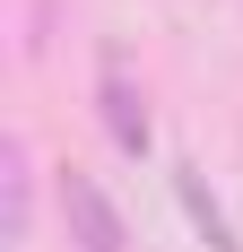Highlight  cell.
<instances>
[{"label":"cell","instance_id":"cell-3","mask_svg":"<svg viewBox=\"0 0 243 252\" xmlns=\"http://www.w3.org/2000/svg\"><path fill=\"white\" fill-rule=\"evenodd\" d=\"M174 200H182V218H191V235H200L209 252H243V235H235V218L217 209V191L200 183V165H191V157H174Z\"/></svg>","mask_w":243,"mask_h":252},{"label":"cell","instance_id":"cell-4","mask_svg":"<svg viewBox=\"0 0 243 252\" xmlns=\"http://www.w3.org/2000/svg\"><path fill=\"white\" fill-rule=\"evenodd\" d=\"M0 165H9V252L26 244V235H35V148H26V130H9V139H0Z\"/></svg>","mask_w":243,"mask_h":252},{"label":"cell","instance_id":"cell-2","mask_svg":"<svg viewBox=\"0 0 243 252\" xmlns=\"http://www.w3.org/2000/svg\"><path fill=\"white\" fill-rule=\"evenodd\" d=\"M52 209H61L70 252H130V226H122L113 191H104L87 165H61V174H52Z\"/></svg>","mask_w":243,"mask_h":252},{"label":"cell","instance_id":"cell-1","mask_svg":"<svg viewBox=\"0 0 243 252\" xmlns=\"http://www.w3.org/2000/svg\"><path fill=\"white\" fill-rule=\"evenodd\" d=\"M96 122H104V139H113V157H130V165L156 157V104H148V78L130 70L113 44L96 52Z\"/></svg>","mask_w":243,"mask_h":252}]
</instances>
